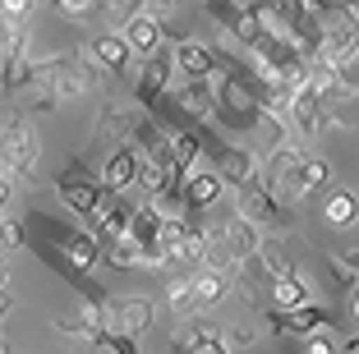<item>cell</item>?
I'll list each match as a JSON object with an SVG mask.
<instances>
[{
  "mask_svg": "<svg viewBox=\"0 0 359 354\" xmlns=\"http://www.w3.org/2000/svg\"><path fill=\"white\" fill-rule=\"evenodd\" d=\"M258 175H263L285 203H299V198H309L313 189L327 184L332 170H327V161H318V156H304V152H295V147H272Z\"/></svg>",
  "mask_w": 359,
  "mask_h": 354,
  "instance_id": "obj_1",
  "label": "cell"
},
{
  "mask_svg": "<svg viewBox=\"0 0 359 354\" xmlns=\"http://www.w3.org/2000/svg\"><path fill=\"white\" fill-rule=\"evenodd\" d=\"M318 23H323V51L332 64H355L359 60V10H350V5H341V0H332L327 10H318Z\"/></svg>",
  "mask_w": 359,
  "mask_h": 354,
  "instance_id": "obj_2",
  "label": "cell"
},
{
  "mask_svg": "<svg viewBox=\"0 0 359 354\" xmlns=\"http://www.w3.org/2000/svg\"><path fill=\"white\" fill-rule=\"evenodd\" d=\"M129 240L138 244V262H148V267H161V262L175 258V244L166 240V212H161L157 203L134 207V217H129Z\"/></svg>",
  "mask_w": 359,
  "mask_h": 354,
  "instance_id": "obj_3",
  "label": "cell"
},
{
  "mask_svg": "<svg viewBox=\"0 0 359 354\" xmlns=\"http://www.w3.org/2000/svg\"><path fill=\"white\" fill-rule=\"evenodd\" d=\"M32 83H42L46 97H83L88 88H93V69L74 64L69 55H55V60L32 69Z\"/></svg>",
  "mask_w": 359,
  "mask_h": 354,
  "instance_id": "obj_4",
  "label": "cell"
},
{
  "mask_svg": "<svg viewBox=\"0 0 359 354\" xmlns=\"http://www.w3.org/2000/svg\"><path fill=\"white\" fill-rule=\"evenodd\" d=\"M55 193L65 198V207H74L79 217L97 221V217H102V207L111 203V193H116V189L106 184V179H88V175H60V179H55Z\"/></svg>",
  "mask_w": 359,
  "mask_h": 354,
  "instance_id": "obj_5",
  "label": "cell"
},
{
  "mask_svg": "<svg viewBox=\"0 0 359 354\" xmlns=\"http://www.w3.org/2000/svg\"><path fill=\"white\" fill-rule=\"evenodd\" d=\"M42 230H46V240H55V249L65 258H74L79 267H93L102 258V235H93V230H74V226H60V221H42Z\"/></svg>",
  "mask_w": 359,
  "mask_h": 354,
  "instance_id": "obj_6",
  "label": "cell"
},
{
  "mask_svg": "<svg viewBox=\"0 0 359 354\" xmlns=\"http://www.w3.org/2000/svg\"><path fill=\"white\" fill-rule=\"evenodd\" d=\"M37 166V138L19 115L5 120V175H32Z\"/></svg>",
  "mask_w": 359,
  "mask_h": 354,
  "instance_id": "obj_7",
  "label": "cell"
},
{
  "mask_svg": "<svg viewBox=\"0 0 359 354\" xmlns=\"http://www.w3.org/2000/svg\"><path fill=\"white\" fill-rule=\"evenodd\" d=\"M276 198H281V193H276V189L267 184L263 175L249 179V184H240V207H244V217H254V221H272V226H290V212H285Z\"/></svg>",
  "mask_w": 359,
  "mask_h": 354,
  "instance_id": "obj_8",
  "label": "cell"
},
{
  "mask_svg": "<svg viewBox=\"0 0 359 354\" xmlns=\"http://www.w3.org/2000/svg\"><path fill=\"white\" fill-rule=\"evenodd\" d=\"M106 318V322L116 327V332H148L152 318H157V308H152V299H143V294H129V299H106L102 308H97Z\"/></svg>",
  "mask_w": 359,
  "mask_h": 354,
  "instance_id": "obj_9",
  "label": "cell"
},
{
  "mask_svg": "<svg viewBox=\"0 0 359 354\" xmlns=\"http://www.w3.org/2000/svg\"><path fill=\"white\" fill-rule=\"evenodd\" d=\"M285 111H290V125H295L299 134H318V129H323V125L332 120V115H327V102L318 97V88L309 83V79L295 88V93H290Z\"/></svg>",
  "mask_w": 359,
  "mask_h": 354,
  "instance_id": "obj_10",
  "label": "cell"
},
{
  "mask_svg": "<svg viewBox=\"0 0 359 354\" xmlns=\"http://www.w3.org/2000/svg\"><path fill=\"white\" fill-rule=\"evenodd\" d=\"M180 64H175V51H152L148 60H143V79H138V88H134V97L143 106H157L161 102V93L170 88V74H175Z\"/></svg>",
  "mask_w": 359,
  "mask_h": 354,
  "instance_id": "obj_11",
  "label": "cell"
},
{
  "mask_svg": "<svg viewBox=\"0 0 359 354\" xmlns=\"http://www.w3.org/2000/svg\"><path fill=\"white\" fill-rule=\"evenodd\" d=\"M203 147L212 152V161H217V170L226 175V184H249V179H258V161L254 152H244V147H231V143H217V138H203Z\"/></svg>",
  "mask_w": 359,
  "mask_h": 354,
  "instance_id": "obj_12",
  "label": "cell"
},
{
  "mask_svg": "<svg viewBox=\"0 0 359 354\" xmlns=\"http://www.w3.org/2000/svg\"><path fill=\"white\" fill-rule=\"evenodd\" d=\"M337 318H332L327 308H318V304H299V308H276L272 327L276 332H290V336H309V332H323V327H332Z\"/></svg>",
  "mask_w": 359,
  "mask_h": 354,
  "instance_id": "obj_13",
  "label": "cell"
},
{
  "mask_svg": "<svg viewBox=\"0 0 359 354\" xmlns=\"http://www.w3.org/2000/svg\"><path fill=\"white\" fill-rule=\"evenodd\" d=\"M222 240H226V258H235V262H249L258 253V230H254V217H231L222 226Z\"/></svg>",
  "mask_w": 359,
  "mask_h": 354,
  "instance_id": "obj_14",
  "label": "cell"
},
{
  "mask_svg": "<svg viewBox=\"0 0 359 354\" xmlns=\"http://www.w3.org/2000/svg\"><path fill=\"white\" fill-rule=\"evenodd\" d=\"M217 102H222V88H212V79H189V83L175 93V106L189 111V115H198V120L217 115Z\"/></svg>",
  "mask_w": 359,
  "mask_h": 354,
  "instance_id": "obj_15",
  "label": "cell"
},
{
  "mask_svg": "<svg viewBox=\"0 0 359 354\" xmlns=\"http://www.w3.org/2000/svg\"><path fill=\"white\" fill-rule=\"evenodd\" d=\"M175 64H180L184 79H212L217 64H222V51H212V46H203V42H180L175 46Z\"/></svg>",
  "mask_w": 359,
  "mask_h": 354,
  "instance_id": "obj_16",
  "label": "cell"
},
{
  "mask_svg": "<svg viewBox=\"0 0 359 354\" xmlns=\"http://www.w3.org/2000/svg\"><path fill=\"white\" fill-rule=\"evenodd\" d=\"M102 179L111 189H116V193H125L129 184H138V179H143V161H138V152L134 147H116V152H111V161H106V170H102Z\"/></svg>",
  "mask_w": 359,
  "mask_h": 354,
  "instance_id": "obj_17",
  "label": "cell"
},
{
  "mask_svg": "<svg viewBox=\"0 0 359 354\" xmlns=\"http://www.w3.org/2000/svg\"><path fill=\"white\" fill-rule=\"evenodd\" d=\"M125 37H129V46H134L138 55H152L161 46V19H157V14H148V10L125 14Z\"/></svg>",
  "mask_w": 359,
  "mask_h": 354,
  "instance_id": "obj_18",
  "label": "cell"
},
{
  "mask_svg": "<svg viewBox=\"0 0 359 354\" xmlns=\"http://www.w3.org/2000/svg\"><path fill=\"white\" fill-rule=\"evenodd\" d=\"M222 184H226V175H217V170H189L180 207H212V203L222 198Z\"/></svg>",
  "mask_w": 359,
  "mask_h": 354,
  "instance_id": "obj_19",
  "label": "cell"
},
{
  "mask_svg": "<svg viewBox=\"0 0 359 354\" xmlns=\"http://www.w3.org/2000/svg\"><path fill=\"white\" fill-rule=\"evenodd\" d=\"M134 55L138 51L129 46V37H116V32H106V37H97V42H93V60L102 64L106 74H125Z\"/></svg>",
  "mask_w": 359,
  "mask_h": 354,
  "instance_id": "obj_20",
  "label": "cell"
},
{
  "mask_svg": "<svg viewBox=\"0 0 359 354\" xmlns=\"http://www.w3.org/2000/svg\"><path fill=\"white\" fill-rule=\"evenodd\" d=\"M129 217H134V207H129L125 198H111L102 207V217H97V235H102V244L120 240V235H129Z\"/></svg>",
  "mask_w": 359,
  "mask_h": 354,
  "instance_id": "obj_21",
  "label": "cell"
},
{
  "mask_svg": "<svg viewBox=\"0 0 359 354\" xmlns=\"http://www.w3.org/2000/svg\"><path fill=\"white\" fill-rule=\"evenodd\" d=\"M272 304L276 308H299V304H309V285L299 281L290 267H281L272 276Z\"/></svg>",
  "mask_w": 359,
  "mask_h": 354,
  "instance_id": "obj_22",
  "label": "cell"
},
{
  "mask_svg": "<svg viewBox=\"0 0 359 354\" xmlns=\"http://www.w3.org/2000/svg\"><path fill=\"white\" fill-rule=\"evenodd\" d=\"M194 290H198V304L203 308H212V304H222L226 290H231V281H226L222 267H203L198 276H194Z\"/></svg>",
  "mask_w": 359,
  "mask_h": 354,
  "instance_id": "obj_23",
  "label": "cell"
},
{
  "mask_svg": "<svg viewBox=\"0 0 359 354\" xmlns=\"http://www.w3.org/2000/svg\"><path fill=\"white\" fill-rule=\"evenodd\" d=\"M180 350H198V354H226V336L208 332V327H189V332L175 336Z\"/></svg>",
  "mask_w": 359,
  "mask_h": 354,
  "instance_id": "obj_24",
  "label": "cell"
},
{
  "mask_svg": "<svg viewBox=\"0 0 359 354\" xmlns=\"http://www.w3.org/2000/svg\"><path fill=\"white\" fill-rule=\"evenodd\" d=\"M166 308L175 313V318H194V313L203 308V304H198V290H194V281H175V285H170Z\"/></svg>",
  "mask_w": 359,
  "mask_h": 354,
  "instance_id": "obj_25",
  "label": "cell"
},
{
  "mask_svg": "<svg viewBox=\"0 0 359 354\" xmlns=\"http://www.w3.org/2000/svg\"><path fill=\"white\" fill-rule=\"evenodd\" d=\"M327 221H332V226H355V221H359V198L346 193V189L332 193V198H327Z\"/></svg>",
  "mask_w": 359,
  "mask_h": 354,
  "instance_id": "obj_26",
  "label": "cell"
},
{
  "mask_svg": "<svg viewBox=\"0 0 359 354\" xmlns=\"http://www.w3.org/2000/svg\"><path fill=\"white\" fill-rule=\"evenodd\" d=\"M175 258L180 262H208V235H203V230H184V240L175 244Z\"/></svg>",
  "mask_w": 359,
  "mask_h": 354,
  "instance_id": "obj_27",
  "label": "cell"
},
{
  "mask_svg": "<svg viewBox=\"0 0 359 354\" xmlns=\"http://www.w3.org/2000/svg\"><path fill=\"white\" fill-rule=\"evenodd\" d=\"M170 143H175V161H180V170H194L198 166V138L194 134H170Z\"/></svg>",
  "mask_w": 359,
  "mask_h": 354,
  "instance_id": "obj_28",
  "label": "cell"
},
{
  "mask_svg": "<svg viewBox=\"0 0 359 354\" xmlns=\"http://www.w3.org/2000/svg\"><path fill=\"white\" fill-rule=\"evenodd\" d=\"M106 262H111V267H129V262H138V244L129 240V235L111 240V249H106Z\"/></svg>",
  "mask_w": 359,
  "mask_h": 354,
  "instance_id": "obj_29",
  "label": "cell"
},
{
  "mask_svg": "<svg viewBox=\"0 0 359 354\" xmlns=\"http://www.w3.org/2000/svg\"><path fill=\"white\" fill-rule=\"evenodd\" d=\"M0 10H5V23H23L32 10V0H0Z\"/></svg>",
  "mask_w": 359,
  "mask_h": 354,
  "instance_id": "obj_30",
  "label": "cell"
},
{
  "mask_svg": "<svg viewBox=\"0 0 359 354\" xmlns=\"http://www.w3.org/2000/svg\"><path fill=\"white\" fill-rule=\"evenodd\" d=\"M5 249H23V226H19V221H10V217H5Z\"/></svg>",
  "mask_w": 359,
  "mask_h": 354,
  "instance_id": "obj_31",
  "label": "cell"
},
{
  "mask_svg": "<svg viewBox=\"0 0 359 354\" xmlns=\"http://www.w3.org/2000/svg\"><path fill=\"white\" fill-rule=\"evenodd\" d=\"M304 350H309V354H332V341H327L323 332H309V336H304Z\"/></svg>",
  "mask_w": 359,
  "mask_h": 354,
  "instance_id": "obj_32",
  "label": "cell"
},
{
  "mask_svg": "<svg viewBox=\"0 0 359 354\" xmlns=\"http://www.w3.org/2000/svg\"><path fill=\"white\" fill-rule=\"evenodd\" d=\"M93 5H97V0H65V10H69V14H88Z\"/></svg>",
  "mask_w": 359,
  "mask_h": 354,
  "instance_id": "obj_33",
  "label": "cell"
},
{
  "mask_svg": "<svg viewBox=\"0 0 359 354\" xmlns=\"http://www.w3.org/2000/svg\"><path fill=\"white\" fill-rule=\"evenodd\" d=\"M120 14H134V10H143V0H111Z\"/></svg>",
  "mask_w": 359,
  "mask_h": 354,
  "instance_id": "obj_34",
  "label": "cell"
},
{
  "mask_svg": "<svg viewBox=\"0 0 359 354\" xmlns=\"http://www.w3.org/2000/svg\"><path fill=\"white\" fill-rule=\"evenodd\" d=\"M337 267H341V271H359V249H355V253H350V258H346V262H337Z\"/></svg>",
  "mask_w": 359,
  "mask_h": 354,
  "instance_id": "obj_35",
  "label": "cell"
},
{
  "mask_svg": "<svg viewBox=\"0 0 359 354\" xmlns=\"http://www.w3.org/2000/svg\"><path fill=\"white\" fill-rule=\"evenodd\" d=\"M350 318H355V322H359V285H355V290H350Z\"/></svg>",
  "mask_w": 359,
  "mask_h": 354,
  "instance_id": "obj_36",
  "label": "cell"
},
{
  "mask_svg": "<svg viewBox=\"0 0 359 354\" xmlns=\"http://www.w3.org/2000/svg\"><path fill=\"white\" fill-rule=\"evenodd\" d=\"M346 350H359V332H355V336H350V341H346Z\"/></svg>",
  "mask_w": 359,
  "mask_h": 354,
  "instance_id": "obj_37",
  "label": "cell"
},
{
  "mask_svg": "<svg viewBox=\"0 0 359 354\" xmlns=\"http://www.w3.org/2000/svg\"><path fill=\"white\" fill-rule=\"evenodd\" d=\"M157 5H161V10H170V5H175V0H157Z\"/></svg>",
  "mask_w": 359,
  "mask_h": 354,
  "instance_id": "obj_38",
  "label": "cell"
},
{
  "mask_svg": "<svg viewBox=\"0 0 359 354\" xmlns=\"http://www.w3.org/2000/svg\"><path fill=\"white\" fill-rule=\"evenodd\" d=\"M203 5H208V0H203Z\"/></svg>",
  "mask_w": 359,
  "mask_h": 354,
  "instance_id": "obj_39",
  "label": "cell"
}]
</instances>
